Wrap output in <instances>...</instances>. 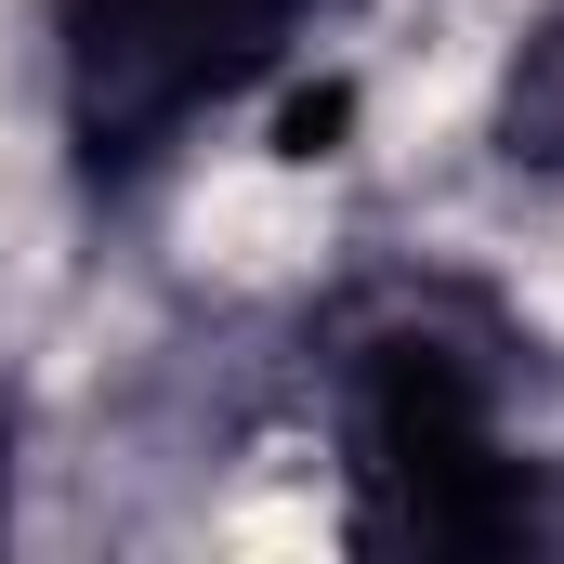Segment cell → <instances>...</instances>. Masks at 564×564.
<instances>
[{
    "label": "cell",
    "mask_w": 564,
    "mask_h": 564,
    "mask_svg": "<svg viewBox=\"0 0 564 564\" xmlns=\"http://www.w3.org/2000/svg\"><path fill=\"white\" fill-rule=\"evenodd\" d=\"M552 341L459 263H381L328 289L302 341L341 552L368 564H525L564 552V446L539 433Z\"/></svg>",
    "instance_id": "1"
},
{
    "label": "cell",
    "mask_w": 564,
    "mask_h": 564,
    "mask_svg": "<svg viewBox=\"0 0 564 564\" xmlns=\"http://www.w3.org/2000/svg\"><path fill=\"white\" fill-rule=\"evenodd\" d=\"M13 473H26V408L0 394V539H13Z\"/></svg>",
    "instance_id": "4"
},
{
    "label": "cell",
    "mask_w": 564,
    "mask_h": 564,
    "mask_svg": "<svg viewBox=\"0 0 564 564\" xmlns=\"http://www.w3.org/2000/svg\"><path fill=\"white\" fill-rule=\"evenodd\" d=\"M486 158L512 184L564 197V0H539L512 40H499V79H486Z\"/></svg>",
    "instance_id": "3"
},
{
    "label": "cell",
    "mask_w": 564,
    "mask_h": 564,
    "mask_svg": "<svg viewBox=\"0 0 564 564\" xmlns=\"http://www.w3.org/2000/svg\"><path fill=\"white\" fill-rule=\"evenodd\" d=\"M368 0H40V93L79 210H144L197 144L276 106Z\"/></svg>",
    "instance_id": "2"
}]
</instances>
